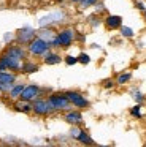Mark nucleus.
<instances>
[{"label": "nucleus", "instance_id": "4be33fe9", "mask_svg": "<svg viewBox=\"0 0 146 147\" xmlns=\"http://www.w3.org/2000/svg\"><path fill=\"white\" fill-rule=\"evenodd\" d=\"M138 109H140V106H135V108L132 109V114L135 115V117H140V115H141V114H140V111H138Z\"/></svg>", "mask_w": 146, "mask_h": 147}, {"label": "nucleus", "instance_id": "0eeeda50", "mask_svg": "<svg viewBox=\"0 0 146 147\" xmlns=\"http://www.w3.org/2000/svg\"><path fill=\"white\" fill-rule=\"evenodd\" d=\"M16 38H18V43H21V45H25V43L29 45V43L35 38V30L30 29V27L21 29L18 32V35H16Z\"/></svg>", "mask_w": 146, "mask_h": 147}, {"label": "nucleus", "instance_id": "6ab92c4d", "mask_svg": "<svg viewBox=\"0 0 146 147\" xmlns=\"http://www.w3.org/2000/svg\"><path fill=\"white\" fill-rule=\"evenodd\" d=\"M78 62H79V63H83V65H87L89 62H91V57H89L87 54H84V52H83V54H79Z\"/></svg>", "mask_w": 146, "mask_h": 147}, {"label": "nucleus", "instance_id": "9d476101", "mask_svg": "<svg viewBox=\"0 0 146 147\" xmlns=\"http://www.w3.org/2000/svg\"><path fill=\"white\" fill-rule=\"evenodd\" d=\"M121 24H122V18L121 16H116V14H111V16H108L106 19H105V26L108 27V29H119Z\"/></svg>", "mask_w": 146, "mask_h": 147}, {"label": "nucleus", "instance_id": "4468645a", "mask_svg": "<svg viewBox=\"0 0 146 147\" xmlns=\"http://www.w3.org/2000/svg\"><path fill=\"white\" fill-rule=\"evenodd\" d=\"M38 68H40L38 63H33V62H24L21 71L22 73H35V71H38Z\"/></svg>", "mask_w": 146, "mask_h": 147}, {"label": "nucleus", "instance_id": "5701e85b", "mask_svg": "<svg viewBox=\"0 0 146 147\" xmlns=\"http://www.w3.org/2000/svg\"><path fill=\"white\" fill-rule=\"evenodd\" d=\"M135 100H136L138 103H141V101H143V95H141L140 92H136V93H135Z\"/></svg>", "mask_w": 146, "mask_h": 147}, {"label": "nucleus", "instance_id": "f03ea898", "mask_svg": "<svg viewBox=\"0 0 146 147\" xmlns=\"http://www.w3.org/2000/svg\"><path fill=\"white\" fill-rule=\"evenodd\" d=\"M49 43L46 40H43L41 36H35L30 43L27 45V51L30 52L32 55H44L48 51H49Z\"/></svg>", "mask_w": 146, "mask_h": 147}, {"label": "nucleus", "instance_id": "aec40b11", "mask_svg": "<svg viewBox=\"0 0 146 147\" xmlns=\"http://www.w3.org/2000/svg\"><path fill=\"white\" fill-rule=\"evenodd\" d=\"M121 33H122L124 36H127V38H132L133 36V30L130 29V27H122V29H121Z\"/></svg>", "mask_w": 146, "mask_h": 147}, {"label": "nucleus", "instance_id": "f257e3e1", "mask_svg": "<svg viewBox=\"0 0 146 147\" xmlns=\"http://www.w3.org/2000/svg\"><path fill=\"white\" fill-rule=\"evenodd\" d=\"M73 36L75 33L72 29H63L49 41V46L51 48H68L73 41Z\"/></svg>", "mask_w": 146, "mask_h": 147}, {"label": "nucleus", "instance_id": "1a4fd4ad", "mask_svg": "<svg viewBox=\"0 0 146 147\" xmlns=\"http://www.w3.org/2000/svg\"><path fill=\"white\" fill-rule=\"evenodd\" d=\"M14 82H16V74L14 73H8V71H5V70L0 71V84L11 87Z\"/></svg>", "mask_w": 146, "mask_h": 147}, {"label": "nucleus", "instance_id": "b1692460", "mask_svg": "<svg viewBox=\"0 0 146 147\" xmlns=\"http://www.w3.org/2000/svg\"><path fill=\"white\" fill-rule=\"evenodd\" d=\"M78 133H79V128H72V136L73 138L78 136Z\"/></svg>", "mask_w": 146, "mask_h": 147}, {"label": "nucleus", "instance_id": "7ed1b4c3", "mask_svg": "<svg viewBox=\"0 0 146 147\" xmlns=\"http://www.w3.org/2000/svg\"><path fill=\"white\" fill-rule=\"evenodd\" d=\"M49 103L51 106H53L54 111H63V109H68L70 108V100L67 98L65 93H53V95H49Z\"/></svg>", "mask_w": 146, "mask_h": 147}, {"label": "nucleus", "instance_id": "f3484780", "mask_svg": "<svg viewBox=\"0 0 146 147\" xmlns=\"http://www.w3.org/2000/svg\"><path fill=\"white\" fill-rule=\"evenodd\" d=\"M132 79V73H124V74H119L117 76V84H126Z\"/></svg>", "mask_w": 146, "mask_h": 147}, {"label": "nucleus", "instance_id": "f8f14e48", "mask_svg": "<svg viewBox=\"0 0 146 147\" xmlns=\"http://www.w3.org/2000/svg\"><path fill=\"white\" fill-rule=\"evenodd\" d=\"M43 57H44V63H46V65H57V63L62 62V57H60L59 54H56V52H49V51H48Z\"/></svg>", "mask_w": 146, "mask_h": 147}, {"label": "nucleus", "instance_id": "cd10ccee", "mask_svg": "<svg viewBox=\"0 0 146 147\" xmlns=\"http://www.w3.org/2000/svg\"><path fill=\"white\" fill-rule=\"evenodd\" d=\"M57 2H63V0H57Z\"/></svg>", "mask_w": 146, "mask_h": 147}, {"label": "nucleus", "instance_id": "2eb2a0df", "mask_svg": "<svg viewBox=\"0 0 146 147\" xmlns=\"http://www.w3.org/2000/svg\"><path fill=\"white\" fill-rule=\"evenodd\" d=\"M75 139H76V141H79V142H83V144H87V146H89V144H94V141H92V138L89 136V134L86 133L84 130H79L78 136H76Z\"/></svg>", "mask_w": 146, "mask_h": 147}, {"label": "nucleus", "instance_id": "ddd939ff", "mask_svg": "<svg viewBox=\"0 0 146 147\" xmlns=\"http://www.w3.org/2000/svg\"><path fill=\"white\" fill-rule=\"evenodd\" d=\"M24 87H25L24 84H13L11 89L8 90L10 98H13V100L19 98V96H21V93H22V90H24Z\"/></svg>", "mask_w": 146, "mask_h": 147}, {"label": "nucleus", "instance_id": "dca6fc26", "mask_svg": "<svg viewBox=\"0 0 146 147\" xmlns=\"http://www.w3.org/2000/svg\"><path fill=\"white\" fill-rule=\"evenodd\" d=\"M16 111H21V112H32V105L30 101H24V100H21V103H18V105L14 106Z\"/></svg>", "mask_w": 146, "mask_h": 147}, {"label": "nucleus", "instance_id": "423d86ee", "mask_svg": "<svg viewBox=\"0 0 146 147\" xmlns=\"http://www.w3.org/2000/svg\"><path fill=\"white\" fill-rule=\"evenodd\" d=\"M65 95H67V98L70 100V103H72L73 106H76V108H87L89 106V101L79 92L68 90V92H65Z\"/></svg>", "mask_w": 146, "mask_h": 147}, {"label": "nucleus", "instance_id": "20e7f679", "mask_svg": "<svg viewBox=\"0 0 146 147\" xmlns=\"http://www.w3.org/2000/svg\"><path fill=\"white\" fill-rule=\"evenodd\" d=\"M40 93H41L40 86H37V84H29V86L24 87V90H22L19 98L24 100V101H33V100H37L40 96Z\"/></svg>", "mask_w": 146, "mask_h": 147}, {"label": "nucleus", "instance_id": "a878e982", "mask_svg": "<svg viewBox=\"0 0 146 147\" xmlns=\"http://www.w3.org/2000/svg\"><path fill=\"white\" fill-rule=\"evenodd\" d=\"M136 8H138V10H143V11H145V5H143L141 2H136Z\"/></svg>", "mask_w": 146, "mask_h": 147}, {"label": "nucleus", "instance_id": "9b49d317", "mask_svg": "<svg viewBox=\"0 0 146 147\" xmlns=\"http://www.w3.org/2000/svg\"><path fill=\"white\" fill-rule=\"evenodd\" d=\"M65 122H68L70 125H78L83 122V115L79 111H70L65 114Z\"/></svg>", "mask_w": 146, "mask_h": 147}, {"label": "nucleus", "instance_id": "39448f33", "mask_svg": "<svg viewBox=\"0 0 146 147\" xmlns=\"http://www.w3.org/2000/svg\"><path fill=\"white\" fill-rule=\"evenodd\" d=\"M32 111H33L37 115H48L49 112H53L54 109H53V106H51L49 100L38 98V100H35L33 105H32Z\"/></svg>", "mask_w": 146, "mask_h": 147}, {"label": "nucleus", "instance_id": "412c9836", "mask_svg": "<svg viewBox=\"0 0 146 147\" xmlns=\"http://www.w3.org/2000/svg\"><path fill=\"white\" fill-rule=\"evenodd\" d=\"M63 60H65L67 65H75V63H78V57H73V55H67Z\"/></svg>", "mask_w": 146, "mask_h": 147}, {"label": "nucleus", "instance_id": "6e6552de", "mask_svg": "<svg viewBox=\"0 0 146 147\" xmlns=\"http://www.w3.org/2000/svg\"><path fill=\"white\" fill-rule=\"evenodd\" d=\"M3 54L5 55H10V57H16V59H21V60H24L25 55H27V52H25L24 48H21V46H8V48L3 51Z\"/></svg>", "mask_w": 146, "mask_h": 147}, {"label": "nucleus", "instance_id": "a211bd4d", "mask_svg": "<svg viewBox=\"0 0 146 147\" xmlns=\"http://www.w3.org/2000/svg\"><path fill=\"white\" fill-rule=\"evenodd\" d=\"M98 0H81L79 2V8L81 10H84V8H87V7H92V5H95Z\"/></svg>", "mask_w": 146, "mask_h": 147}, {"label": "nucleus", "instance_id": "bb28decb", "mask_svg": "<svg viewBox=\"0 0 146 147\" xmlns=\"http://www.w3.org/2000/svg\"><path fill=\"white\" fill-rule=\"evenodd\" d=\"M72 2H75V3H76V2H78V3H79V2H81V0H72Z\"/></svg>", "mask_w": 146, "mask_h": 147}, {"label": "nucleus", "instance_id": "393cba45", "mask_svg": "<svg viewBox=\"0 0 146 147\" xmlns=\"http://www.w3.org/2000/svg\"><path fill=\"white\" fill-rule=\"evenodd\" d=\"M103 86H105V87H111V86H113V81H111V79L105 81V82H103Z\"/></svg>", "mask_w": 146, "mask_h": 147}, {"label": "nucleus", "instance_id": "c85d7f7f", "mask_svg": "<svg viewBox=\"0 0 146 147\" xmlns=\"http://www.w3.org/2000/svg\"><path fill=\"white\" fill-rule=\"evenodd\" d=\"M145 18H146V11H145Z\"/></svg>", "mask_w": 146, "mask_h": 147}]
</instances>
